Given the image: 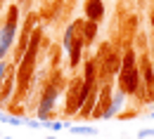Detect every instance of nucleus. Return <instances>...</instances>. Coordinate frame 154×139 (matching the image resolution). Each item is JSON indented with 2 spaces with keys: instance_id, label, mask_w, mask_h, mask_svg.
Returning a JSON list of instances; mask_svg holds the SVG:
<instances>
[{
  "instance_id": "f03ea898",
  "label": "nucleus",
  "mask_w": 154,
  "mask_h": 139,
  "mask_svg": "<svg viewBox=\"0 0 154 139\" xmlns=\"http://www.w3.org/2000/svg\"><path fill=\"white\" fill-rule=\"evenodd\" d=\"M137 85H140V66L135 59V52H126L119 71V90L123 94H135Z\"/></svg>"
},
{
  "instance_id": "4468645a",
  "label": "nucleus",
  "mask_w": 154,
  "mask_h": 139,
  "mask_svg": "<svg viewBox=\"0 0 154 139\" xmlns=\"http://www.w3.org/2000/svg\"><path fill=\"white\" fill-rule=\"evenodd\" d=\"M81 36H83V42H93L97 36V21H85L83 26H81Z\"/></svg>"
},
{
  "instance_id": "393cba45",
  "label": "nucleus",
  "mask_w": 154,
  "mask_h": 139,
  "mask_svg": "<svg viewBox=\"0 0 154 139\" xmlns=\"http://www.w3.org/2000/svg\"><path fill=\"white\" fill-rule=\"evenodd\" d=\"M19 2H21V0H19Z\"/></svg>"
},
{
  "instance_id": "aec40b11",
  "label": "nucleus",
  "mask_w": 154,
  "mask_h": 139,
  "mask_svg": "<svg viewBox=\"0 0 154 139\" xmlns=\"http://www.w3.org/2000/svg\"><path fill=\"white\" fill-rule=\"evenodd\" d=\"M152 28H154V12H152Z\"/></svg>"
},
{
  "instance_id": "ddd939ff",
  "label": "nucleus",
  "mask_w": 154,
  "mask_h": 139,
  "mask_svg": "<svg viewBox=\"0 0 154 139\" xmlns=\"http://www.w3.org/2000/svg\"><path fill=\"white\" fill-rule=\"evenodd\" d=\"M123 97H126V94H123L121 90L112 92V104H109V109H107V111L102 113V118H107V120H109L112 116H116V113H119V111L123 109Z\"/></svg>"
},
{
  "instance_id": "9b49d317",
  "label": "nucleus",
  "mask_w": 154,
  "mask_h": 139,
  "mask_svg": "<svg viewBox=\"0 0 154 139\" xmlns=\"http://www.w3.org/2000/svg\"><path fill=\"white\" fill-rule=\"evenodd\" d=\"M85 17L90 21H100L104 17V2L102 0H88L85 2Z\"/></svg>"
},
{
  "instance_id": "b1692460",
  "label": "nucleus",
  "mask_w": 154,
  "mask_h": 139,
  "mask_svg": "<svg viewBox=\"0 0 154 139\" xmlns=\"http://www.w3.org/2000/svg\"><path fill=\"white\" fill-rule=\"evenodd\" d=\"M0 2H2V0H0Z\"/></svg>"
},
{
  "instance_id": "4be33fe9",
  "label": "nucleus",
  "mask_w": 154,
  "mask_h": 139,
  "mask_svg": "<svg viewBox=\"0 0 154 139\" xmlns=\"http://www.w3.org/2000/svg\"><path fill=\"white\" fill-rule=\"evenodd\" d=\"M0 139H2V132H0Z\"/></svg>"
},
{
  "instance_id": "dca6fc26",
  "label": "nucleus",
  "mask_w": 154,
  "mask_h": 139,
  "mask_svg": "<svg viewBox=\"0 0 154 139\" xmlns=\"http://www.w3.org/2000/svg\"><path fill=\"white\" fill-rule=\"evenodd\" d=\"M71 135H83V137H95L97 135V127H85V125H74L69 127Z\"/></svg>"
},
{
  "instance_id": "6ab92c4d",
  "label": "nucleus",
  "mask_w": 154,
  "mask_h": 139,
  "mask_svg": "<svg viewBox=\"0 0 154 139\" xmlns=\"http://www.w3.org/2000/svg\"><path fill=\"white\" fill-rule=\"evenodd\" d=\"M5 73H7V64L0 61V83H2V78H5Z\"/></svg>"
},
{
  "instance_id": "20e7f679",
  "label": "nucleus",
  "mask_w": 154,
  "mask_h": 139,
  "mask_svg": "<svg viewBox=\"0 0 154 139\" xmlns=\"http://www.w3.org/2000/svg\"><path fill=\"white\" fill-rule=\"evenodd\" d=\"M17 19H19V7L12 5V7L7 10V21H5V26L0 28V59L10 52V47H12V42H14V36H17Z\"/></svg>"
},
{
  "instance_id": "412c9836",
  "label": "nucleus",
  "mask_w": 154,
  "mask_h": 139,
  "mask_svg": "<svg viewBox=\"0 0 154 139\" xmlns=\"http://www.w3.org/2000/svg\"><path fill=\"white\" fill-rule=\"evenodd\" d=\"M152 120H154V111H152Z\"/></svg>"
},
{
  "instance_id": "7ed1b4c3",
  "label": "nucleus",
  "mask_w": 154,
  "mask_h": 139,
  "mask_svg": "<svg viewBox=\"0 0 154 139\" xmlns=\"http://www.w3.org/2000/svg\"><path fill=\"white\" fill-rule=\"evenodd\" d=\"M93 87H97V83L95 85H85L83 78H74L71 80L69 87H66V106H64V113H66V116L78 113L81 106H83V101H85V97L90 94Z\"/></svg>"
},
{
  "instance_id": "0eeeda50",
  "label": "nucleus",
  "mask_w": 154,
  "mask_h": 139,
  "mask_svg": "<svg viewBox=\"0 0 154 139\" xmlns=\"http://www.w3.org/2000/svg\"><path fill=\"white\" fill-rule=\"evenodd\" d=\"M100 57L104 59V61H102V73H104V76H114V73L121 71V61H123V59H119V54L109 50V45H104V47H102Z\"/></svg>"
},
{
  "instance_id": "f3484780",
  "label": "nucleus",
  "mask_w": 154,
  "mask_h": 139,
  "mask_svg": "<svg viewBox=\"0 0 154 139\" xmlns=\"http://www.w3.org/2000/svg\"><path fill=\"white\" fill-rule=\"evenodd\" d=\"M0 120H2V123H12V125H26V118H21V116H7V113H0Z\"/></svg>"
},
{
  "instance_id": "423d86ee",
  "label": "nucleus",
  "mask_w": 154,
  "mask_h": 139,
  "mask_svg": "<svg viewBox=\"0 0 154 139\" xmlns=\"http://www.w3.org/2000/svg\"><path fill=\"white\" fill-rule=\"evenodd\" d=\"M36 21H38V14L36 12H31L26 21H24V28H21V36H19V45H17V50H14V61H19L24 57V52H26V47H29V40H31V33H33V26H36Z\"/></svg>"
},
{
  "instance_id": "f8f14e48",
  "label": "nucleus",
  "mask_w": 154,
  "mask_h": 139,
  "mask_svg": "<svg viewBox=\"0 0 154 139\" xmlns=\"http://www.w3.org/2000/svg\"><path fill=\"white\" fill-rule=\"evenodd\" d=\"M83 36H81V31L76 33V38H74V42H71V47H69V61H71V66L76 68L78 61H81V54H83Z\"/></svg>"
},
{
  "instance_id": "6e6552de",
  "label": "nucleus",
  "mask_w": 154,
  "mask_h": 139,
  "mask_svg": "<svg viewBox=\"0 0 154 139\" xmlns=\"http://www.w3.org/2000/svg\"><path fill=\"white\" fill-rule=\"evenodd\" d=\"M112 92H114V87H109V85H104L100 92H97V101L95 106H93V118H102V113L109 109V104H112Z\"/></svg>"
},
{
  "instance_id": "a211bd4d",
  "label": "nucleus",
  "mask_w": 154,
  "mask_h": 139,
  "mask_svg": "<svg viewBox=\"0 0 154 139\" xmlns=\"http://www.w3.org/2000/svg\"><path fill=\"white\" fill-rule=\"evenodd\" d=\"M43 127H48V130H52V132H59L64 125H62L59 120H45V123H43Z\"/></svg>"
},
{
  "instance_id": "39448f33",
  "label": "nucleus",
  "mask_w": 154,
  "mask_h": 139,
  "mask_svg": "<svg viewBox=\"0 0 154 139\" xmlns=\"http://www.w3.org/2000/svg\"><path fill=\"white\" fill-rule=\"evenodd\" d=\"M57 94H59V78L52 80L48 87H45V92H43V97H40V111H38V120L40 123H45V120H50V111H52V106H55V101H57Z\"/></svg>"
},
{
  "instance_id": "5701e85b",
  "label": "nucleus",
  "mask_w": 154,
  "mask_h": 139,
  "mask_svg": "<svg viewBox=\"0 0 154 139\" xmlns=\"http://www.w3.org/2000/svg\"><path fill=\"white\" fill-rule=\"evenodd\" d=\"M152 68H154V64H152Z\"/></svg>"
},
{
  "instance_id": "1a4fd4ad",
  "label": "nucleus",
  "mask_w": 154,
  "mask_h": 139,
  "mask_svg": "<svg viewBox=\"0 0 154 139\" xmlns=\"http://www.w3.org/2000/svg\"><path fill=\"white\" fill-rule=\"evenodd\" d=\"M14 85H17V73H12V68L7 66V73L0 83V106H5L10 101V97L14 94Z\"/></svg>"
},
{
  "instance_id": "2eb2a0df",
  "label": "nucleus",
  "mask_w": 154,
  "mask_h": 139,
  "mask_svg": "<svg viewBox=\"0 0 154 139\" xmlns=\"http://www.w3.org/2000/svg\"><path fill=\"white\" fill-rule=\"evenodd\" d=\"M97 64H95V59H88L85 61V76H83V83L85 85H95L97 83Z\"/></svg>"
},
{
  "instance_id": "f257e3e1",
  "label": "nucleus",
  "mask_w": 154,
  "mask_h": 139,
  "mask_svg": "<svg viewBox=\"0 0 154 139\" xmlns=\"http://www.w3.org/2000/svg\"><path fill=\"white\" fill-rule=\"evenodd\" d=\"M38 45H40V31H33V33H31V40H29V47H26V52H24V57L17 61V64H19V71H17V90H14L17 97H24V94L29 92V83H31L33 68H36Z\"/></svg>"
},
{
  "instance_id": "9d476101",
  "label": "nucleus",
  "mask_w": 154,
  "mask_h": 139,
  "mask_svg": "<svg viewBox=\"0 0 154 139\" xmlns=\"http://www.w3.org/2000/svg\"><path fill=\"white\" fill-rule=\"evenodd\" d=\"M137 66H140V76H142V85H145V87H147V90L152 92V87H154V68H152V61H149L147 57H145V59L140 61Z\"/></svg>"
}]
</instances>
